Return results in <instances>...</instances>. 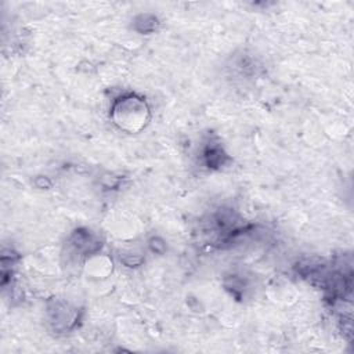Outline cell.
Segmentation results:
<instances>
[{
    "mask_svg": "<svg viewBox=\"0 0 354 354\" xmlns=\"http://www.w3.org/2000/svg\"><path fill=\"white\" fill-rule=\"evenodd\" d=\"M112 118L120 129L126 131H138L147 123L148 106L141 98L134 95L124 97L115 104Z\"/></svg>",
    "mask_w": 354,
    "mask_h": 354,
    "instance_id": "1",
    "label": "cell"
}]
</instances>
